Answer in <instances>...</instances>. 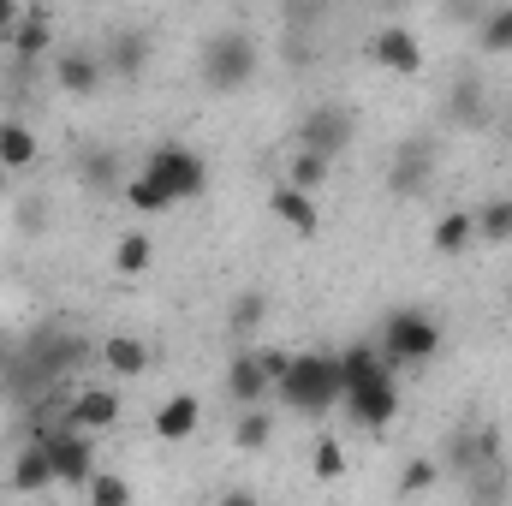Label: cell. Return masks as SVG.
I'll return each instance as SVG.
<instances>
[{
    "mask_svg": "<svg viewBox=\"0 0 512 506\" xmlns=\"http://www.w3.org/2000/svg\"><path fill=\"white\" fill-rule=\"evenodd\" d=\"M102 78H108V66H102L96 54H60V66H54V84H60L66 96H96Z\"/></svg>",
    "mask_w": 512,
    "mask_h": 506,
    "instance_id": "obj_18",
    "label": "cell"
},
{
    "mask_svg": "<svg viewBox=\"0 0 512 506\" xmlns=\"http://www.w3.org/2000/svg\"><path fill=\"white\" fill-rule=\"evenodd\" d=\"M6 489H12V495H48V489H54V459H48V447H42V441H30V447L12 459Z\"/></svg>",
    "mask_w": 512,
    "mask_h": 506,
    "instance_id": "obj_12",
    "label": "cell"
},
{
    "mask_svg": "<svg viewBox=\"0 0 512 506\" xmlns=\"http://www.w3.org/2000/svg\"><path fill=\"white\" fill-rule=\"evenodd\" d=\"M352 137H358V114L352 108H340V102H322V108H310L304 120H298V149H316V155H340V149H352Z\"/></svg>",
    "mask_w": 512,
    "mask_h": 506,
    "instance_id": "obj_8",
    "label": "cell"
},
{
    "mask_svg": "<svg viewBox=\"0 0 512 506\" xmlns=\"http://www.w3.org/2000/svg\"><path fill=\"white\" fill-rule=\"evenodd\" d=\"M310 471H316L322 483H340V477H346V447H340L334 435H322L316 453H310Z\"/></svg>",
    "mask_w": 512,
    "mask_h": 506,
    "instance_id": "obj_32",
    "label": "cell"
},
{
    "mask_svg": "<svg viewBox=\"0 0 512 506\" xmlns=\"http://www.w3.org/2000/svg\"><path fill=\"white\" fill-rule=\"evenodd\" d=\"M143 60H149V36L143 30H114L108 36V78H120V84H137L143 78Z\"/></svg>",
    "mask_w": 512,
    "mask_h": 506,
    "instance_id": "obj_13",
    "label": "cell"
},
{
    "mask_svg": "<svg viewBox=\"0 0 512 506\" xmlns=\"http://www.w3.org/2000/svg\"><path fill=\"white\" fill-rule=\"evenodd\" d=\"M370 54H376V66H382V72H393V78H417V72H423V42H417L411 30H399V24L376 30Z\"/></svg>",
    "mask_w": 512,
    "mask_h": 506,
    "instance_id": "obj_10",
    "label": "cell"
},
{
    "mask_svg": "<svg viewBox=\"0 0 512 506\" xmlns=\"http://www.w3.org/2000/svg\"><path fill=\"white\" fill-rule=\"evenodd\" d=\"M274 441V417L262 405H239V423H233V447L239 453H262Z\"/></svg>",
    "mask_w": 512,
    "mask_h": 506,
    "instance_id": "obj_25",
    "label": "cell"
},
{
    "mask_svg": "<svg viewBox=\"0 0 512 506\" xmlns=\"http://www.w3.org/2000/svg\"><path fill=\"white\" fill-rule=\"evenodd\" d=\"M256 358H262L268 381H280V376H286V364H292V352H274V346H256Z\"/></svg>",
    "mask_w": 512,
    "mask_h": 506,
    "instance_id": "obj_36",
    "label": "cell"
},
{
    "mask_svg": "<svg viewBox=\"0 0 512 506\" xmlns=\"http://www.w3.org/2000/svg\"><path fill=\"white\" fill-rule=\"evenodd\" d=\"M78 173H84L90 191H114V185H126V167H120L114 149H90V155L78 161Z\"/></svg>",
    "mask_w": 512,
    "mask_h": 506,
    "instance_id": "obj_27",
    "label": "cell"
},
{
    "mask_svg": "<svg viewBox=\"0 0 512 506\" xmlns=\"http://www.w3.org/2000/svg\"><path fill=\"white\" fill-rule=\"evenodd\" d=\"M120 393L114 387H84V393H72L66 399V417L78 423V429H90V435H102V429H114L120 423Z\"/></svg>",
    "mask_w": 512,
    "mask_h": 506,
    "instance_id": "obj_11",
    "label": "cell"
},
{
    "mask_svg": "<svg viewBox=\"0 0 512 506\" xmlns=\"http://www.w3.org/2000/svg\"><path fill=\"white\" fill-rule=\"evenodd\" d=\"M346 417L358 423V429H370V435H382L387 423L399 417V381H393V370H382V376L358 381V387H346Z\"/></svg>",
    "mask_w": 512,
    "mask_h": 506,
    "instance_id": "obj_7",
    "label": "cell"
},
{
    "mask_svg": "<svg viewBox=\"0 0 512 506\" xmlns=\"http://www.w3.org/2000/svg\"><path fill=\"white\" fill-rule=\"evenodd\" d=\"M78 364H84V340L66 334V328H42V334H30V340L12 352V370H6V376L36 393V387L60 381L66 370H78Z\"/></svg>",
    "mask_w": 512,
    "mask_h": 506,
    "instance_id": "obj_2",
    "label": "cell"
},
{
    "mask_svg": "<svg viewBox=\"0 0 512 506\" xmlns=\"http://www.w3.org/2000/svg\"><path fill=\"white\" fill-rule=\"evenodd\" d=\"M280 405L286 411H304V417H328L340 399H346V381H340V352H292L286 376L274 381Z\"/></svg>",
    "mask_w": 512,
    "mask_h": 506,
    "instance_id": "obj_1",
    "label": "cell"
},
{
    "mask_svg": "<svg viewBox=\"0 0 512 506\" xmlns=\"http://www.w3.org/2000/svg\"><path fill=\"white\" fill-rule=\"evenodd\" d=\"M102 364H108L120 381H137L149 364H155V352H149L143 340H131V334H114V340H102Z\"/></svg>",
    "mask_w": 512,
    "mask_h": 506,
    "instance_id": "obj_19",
    "label": "cell"
},
{
    "mask_svg": "<svg viewBox=\"0 0 512 506\" xmlns=\"http://www.w3.org/2000/svg\"><path fill=\"white\" fill-rule=\"evenodd\" d=\"M268 209H274V221H280V227H292V233H304V239L322 227L316 197H310V191H298V185H280V191L268 197Z\"/></svg>",
    "mask_w": 512,
    "mask_h": 506,
    "instance_id": "obj_17",
    "label": "cell"
},
{
    "mask_svg": "<svg viewBox=\"0 0 512 506\" xmlns=\"http://www.w3.org/2000/svg\"><path fill=\"white\" fill-rule=\"evenodd\" d=\"M471 239H477V215H465V209H447V215L429 227V245L441 256H459Z\"/></svg>",
    "mask_w": 512,
    "mask_h": 506,
    "instance_id": "obj_20",
    "label": "cell"
},
{
    "mask_svg": "<svg viewBox=\"0 0 512 506\" xmlns=\"http://www.w3.org/2000/svg\"><path fill=\"white\" fill-rule=\"evenodd\" d=\"M137 173H149L173 203H197V197L209 191V161H203L197 149H185V143H161V149H149Z\"/></svg>",
    "mask_w": 512,
    "mask_h": 506,
    "instance_id": "obj_4",
    "label": "cell"
},
{
    "mask_svg": "<svg viewBox=\"0 0 512 506\" xmlns=\"http://www.w3.org/2000/svg\"><path fill=\"white\" fill-rule=\"evenodd\" d=\"M203 423V399L197 393H173L161 411H155V441H191Z\"/></svg>",
    "mask_w": 512,
    "mask_h": 506,
    "instance_id": "obj_14",
    "label": "cell"
},
{
    "mask_svg": "<svg viewBox=\"0 0 512 506\" xmlns=\"http://www.w3.org/2000/svg\"><path fill=\"white\" fill-rule=\"evenodd\" d=\"M6 42L18 48V60H36V54H48V42H54V24H48L42 12H24V18L6 30Z\"/></svg>",
    "mask_w": 512,
    "mask_h": 506,
    "instance_id": "obj_23",
    "label": "cell"
},
{
    "mask_svg": "<svg viewBox=\"0 0 512 506\" xmlns=\"http://www.w3.org/2000/svg\"><path fill=\"white\" fill-rule=\"evenodd\" d=\"M149 262H155V239H149V233H126V239L114 245V274H120V280L149 274Z\"/></svg>",
    "mask_w": 512,
    "mask_h": 506,
    "instance_id": "obj_26",
    "label": "cell"
},
{
    "mask_svg": "<svg viewBox=\"0 0 512 506\" xmlns=\"http://www.w3.org/2000/svg\"><path fill=\"white\" fill-rule=\"evenodd\" d=\"M120 191H126V203L137 209V215H167V209H173V197H167L149 173H126V185H120Z\"/></svg>",
    "mask_w": 512,
    "mask_h": 506,
    "instance_id": "obj_29",
    "label": "cell"
},
{
    "mask_svg": "<svg viewBox=\"0 0 512 506\" xmlns=\"http://www.w3.org/2000/svg\"><path fill=\"white\" fill-rule=\"evenodd\" d=\"M495 459H501V429L495 423H483L471 435H453V447H447L453 471H477V465H495Z\"/></svg>",
    "mask_w": 512,
    "mask_h": 506,
    "instance_id": "obj_15",
    "label": "cell"
},
{
    "mask_svg": "<svg viewBox=\"0 0 512 506\" xmlns=\"http://www.w3.org/2000/svg\"><path fill=\"white\" fill-rule=\"evenodd\" d=\"M382 370H393V364L382 358V346H370V340H358V346H346V352H340V381H346V387L382 376Z\"/></svg>",
    "mask_w": 512,
    "mask_h": 506,
    "instance_id": "obj_24",
    "label": "cell"
},
{
    "mask_svg": "<svg viewBox=\"0 0 512 506\" xmlns=\"http://www.w3.org/2000/svg\"><path fill=\"white\" fill-rule=\"evenodd\" d=\"M262 292H245V298H233V334H256L262 328Z\"/></svg>",
    "mask_w": 512,
    "mask_h": 506,
    "instance_id": "obj_34",
    "label": "cell"
},
{
    "mask_svg": "<svg viewBox=\"0 0 512 506\" xmlns=\"http://www.w3.org/2000/svg\"><path fill=\"white\" fill-rule=\"evenodd\" d=\"M435 477H441V465H435V459H417V465L399 477V495H423V489H435Z\"/></svg>",
    "mask_w": 512,
    "mask_h": 506,
    "instance_id": "obj_35",
    "label": "cell"
},
{
    "mask_svg": "<svg viewBox=\"0 0 512 506\" xmlns=\"http://www.w3.org/2000/svg\"><path fill=\"white\" fill-rule=\"evenodd\" d=\"M477 239L512 245V197H489V203L477 209Z\"/></svg>",
    "mask_w": 512,
    "mask_h": 506,
    "instance_id": "obj_30",
    "label": "cell"
},
{
    "mask_svg": "<svg viewBox=\"0 0 512 506\" xmlns=\"http://www.w3.org/2000/svg\"><path fill=\"white\" fill-rule=\"evenodd\" d=\"M435 179V143L429 137H411L393 149V167H387V191L393 197H423Z\"/></svg>",
    "mask_w": 512,
    "mask_h": 506,
    "instance_id": "obj_9",
    "label": "cell"
},
{
    "mask_svg": "<svg viewBox=\"0 0 512 506\" xmlns=\"http://www.w3.org/2000/svg\"><path fill=\"white\" fill-rule=\"evenodd\" d=\"M84 495H90L96 506H126L131 501V483H126V477H114V471H96V477L84 483Z\"/></svg>",
    "mask_w": 512,
    "mask_h": 506,
    "instance_id": "obj_33",
    "label": "cell"
},
{
    "mask_svg": "<svg viewBox=\"0 0 512 506\" xmlns=\"http://www.w3.org/2000/svg\"><path fill=\"white\" fill-rule=\"evenodd\" d=\"M256 66H262V54H256V42L245 30H215L203 42V60H197L203 90H215V96H239L256 78Z\"/></svg>",
    "mask_w": 512,
    "mask_h": 506,
    "instance_id": "obj_3",
    "label": "cell"
},
{
    "mask_svg": "<svg viewBox=\"0 0 512 506\" xmlns=\"http://www.w3.org/2000/svg\"><path fill=\"white\" fill-rule=\"evenodd\" d=\"M0 197H6V167H0Z\"/></svg>",
    "mask_w": 512,
    "mask_h": 506,
    "instance_id": "obj_39",
    "label": "cell"
},
{
    "mask_svg": "<svg viewBox=\"0 0 512 506\" xmlns=\"http://www.w3.org/2000/svg\"><path fill=\"white\" fill-rule=\"evenodd\" d=\"M268 370H262V358L256 352H233V364H227V393H233V405H262L268 399Z\"/></svg>",
    "mask_w": 512,
    "mask_h": 506,
    "instance_id": "obj_16",
    "label": "cell"
},
{
    "mask_svg": "<svg viewBox=\"0 0 512 506\" xmlns=\"http://www.w3.org/2000/svg\"><path fill=\"white\" fill-rule=\"evenodd\" d=\"M42 447H48V459H54V483L84 489V483L96 477V447H90V429H78L72 417H60V423L42 435Z\"/></svg>",
    "mask_w": 512,
    "mask_h": 506,
    "instance_id": "obj_6",
    "label": "cell"
},
{
    "mask_svg": "<svg viewBox=\"0 0 512 506\" xmlns=\"http://www.w3.org/2000/svg\"><path fill=\"white\" fill-rule=\"evenodd\" d=\"M6 370H12V340L0 334V376H6Z\"/></svg>",
    "mask_w": 512,
    "mask_h": 506,
    "instance_id": "obj_38",
    "label": "cell"
},
{
    "mask_svg": "<svg viewBox=\"0 0 512 506\" xmlns=\"http://www.w3.org/2000/svg\"><path fill=\"white\" fill-rule=\"evenodd\" d=\"M441 352V328L423 310H393L382 328V358L387 364H429Z\"/></svg>",
    "mask_w": 512,
    "mask_h": 506,
    "instance_id": "obj_5",
    "label": "cell"
},
{
    "mask_svg": "<svg viewBox=\"0 0 512 506\" xmlns=\"http://www.w3.org/2000/svg\"><path fill=\"white\" fill-rule=\"evenodd\" d=\"M447 126H459V131L483 126V84H477V78H459V84L447 90Z\"/></svg>",
    "mask_w": 512,
    "mask_h": 506,
    "instance_id": "obj_22",
    "label": "cell"
},
{
    "mask_svg": "<svg viewBox=\"0 0 512 506\" xmlns=\"http://www.w3.org/2000/svg\"><path fill=\"white\" fill-rule=\"evenodd\" d=\"M328 179V155H316V149H298L292 161H286V185H298V191H316Z\"/></svg>",
    "mask_w": 512,
    "mask_h": 506,
    "instance_id": "obj_31",
    "label": "cell"
},
{
    "mask_svg": "<svg viewBox=\"0 0 512 506\" xmlns=\"http://www.w3.org/2000/svg\"><path fill=\"white\" fill-rule=\"evenodd\" d=\"M477 48L483 54H512V6H489L477 18Z\"/></svg>",
    "mask_w": 512,
    "mask_h": 506,
    "instance_id": "obj_28",
    "label": "cell"
},
{
    "mask_svg": "<svg viewBox=\"0 0 512 506\" xmlns=\"http://www.w3.org/2000/svg\"><path fill=\"white\" fill-rule=\"evenodd\" d=\"M36 161V131L24 120H0V167L6 173H24Z\"/></svg>",
    "mask_w": 512,
    "mask_h": 506,
    "instance_id": "obj_21",
    "label": "cell"
},
{
    "mask_svg": "<svg viewBox=\"0 0 512 506\" xmlns=\"http://www.w3.org/2000/svg\"><path fill=\"white\" fill-rule=\"evenodd\" d=\"M18 18H24V12H18V0H0V36H6V30H12Z\"/></svg>",
    "mask_w": 512,
    "mask_h": 506,
    "instance_id": "obj_37",
    "label": "cell"
}]
</instances>
